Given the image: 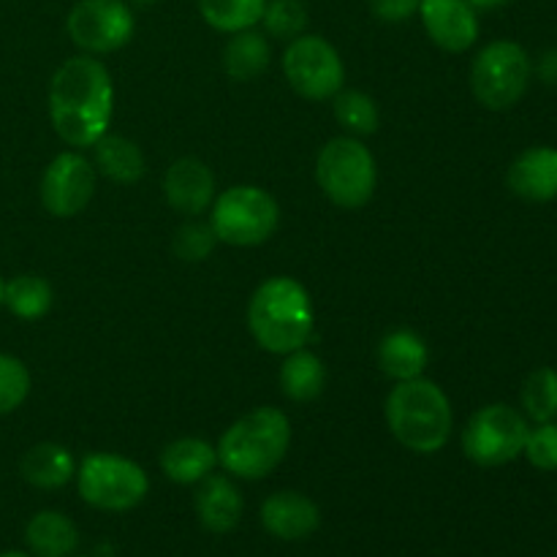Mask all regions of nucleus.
<instances>
[{
	"label": "nucleus",
	"instance_id": "7",
	"mask_svg": "<svg viewBox=\"0 0 557 557\" xmlns=\"http://www.w3.org/2000/svg\"><path fill=\"white\" fill-rule=\"evenodd\" d=\"M76 490L98 511H131L150 493V479L139 462L114 451H92L76 462Z\"/></svg>",
	"mask_w": 557,
	"mask_h": 557
},
{
	"label": "nucleus",
	"instance_id": "19",
	"mask_svg": "<svg viewBox=\"0 0 557 557\" xmlns=\"http://www.w3.org/2000/svg\"><path fill=\"white\" fill-rule=\"evenodd\" d=\"M158 462H161L163 476L172 479L174 484H199L215 471L218 451L210 441L188 435V438H177L163 446Z\"/></svg>",
	"mask_w": 557,
	"mask_h": 557
},
{
	"label": "nucleus",
	"instance_id": "24",
	"mask_svg": "<svg viewBox=\"0 0 557 557\" xmlns=\"http://www.w3.org/2000/svg\"><path fill=\"white\" fill-rule=\"evenodd\" d=\"M277 381H281V392L292 403H313L326 386V368L319 354L299 348L283 357Z\"/></svg>",
	"mask_w": 557,
	"mask_h": 557
},
{
	"label": "nucleus",
	"instance_id": "20",
	"mask_svg": "<svg viewBox=\"0 0 557 557\" xmlns=\"http://www.w3.org/2000/svg\"><path fill=\"white\" fill-rule=\"evenodd\" d=\"M92 166L117 185H134L145 177V152L134 139L120 134H103L92 145Z\"/></svg>",
	"mask_w": 557,
	"mask_h": 557
},
{
	"label": "nucleus",
	"instance_id": "25",
	"mask_svg": "<svg viewBox=\"0 0 557 557\" xmlns=\"http://www.w3.org/2000/svg\"><path fill=\"white\" fill-rule=\"evenodd\" d=\"M54 292L47 277L16 275L3 286V305L22 321H38L52 310Z\"/></svg>",
	"mask_w": 557,
	"mask_h": 557
},
{
	"label": "nucleus",
	"instance_id": "18",
	"mask_svg": "<svg viewBox=\"0 0 557 557\" xmlns=\"http://www.w3.org/2000/svg\"><path fill=\"white\" fill-rule=\"evenodd\" d=\"M375 359H379L381 373L397 384V381L422 379L430 364V348L419 332L400 326L381 337Z\"/></svg>",
	"mask_w": 557,
	"mask_h": 557
},
{
	"label": "nucleus",
	"instance_id": "36",
	"mask_svg": "<svg viewBox=\"0 0 557 557\" xmlns=\"http://www.w3.org/2000/svg\"><path fill=\"white\" fill-rule=\"evenodd\" d=\"M125 3H128L131 9H147V5H156L158 0H125Z\"/></svg>",
	"mask_w": 557,
	"mask_h": 557
},
{
	"label": "nucleus",
	"instance_id": "14",
	"mask_svg": "<svg viewBox=\"0 0 557 557\" xmlns=\"http://www.w3.org/2000/svg\"><path fill=\"white\" fill-rule=\"evenodd\" d=\"M163 199L174 212L185 218H199L210 212L218 196L215 174L201 158L185 156L177 158L163 174Z\"/></svg>",
	"mask_w": 557,
	"mask_h": 557
},
{
	"label": "nucleus",
	"instance_id": "33",
	"mask_svg": "<svg viewBox=\"0 0 557 557\" xmlns=\"http://www.w3.org/2000/svg\"><path fill=\"white\" fill-rule=\"evenodd\" d=\"M368 3L375 20L386 22V25H400V22H408L419 14L422 0H368Z\"/></svg>",
	"mask_w": 557,
	"mask_h": 557
},
{
	"label": "nucleus",
	"instance_id": "4",
	"mask_svg": "<svg viewBox=\"0 0 557 557\" xmlns=\"http://www.w3.org/2000/svg\"><path fill=\"white\" fill-rule=\"evenodd\" d=\"M292 422L281 408L261 406L223 430L218 441V466L234 479H267L288 455Z\"/></svg>",
	"mask_w": 557,
	"mask_h": 557
},
{
	"label": "nucleus",
	"instance_id": "26",
	"mask_svg": "<svg viewBox=\"0 0 557 557\" xmlns=\"http://www.w3.org/2000/svg\"><path fill=\"white\" fill-rule=\"evenodd\" d=\"M199 3V14L212 30L232 33L248 30L261 22L267 0H196Z\"/></svg>",
	"mask_w": 557,
	"mask_h": 557
},
{
	"label": "nucleus",
	"instance_id": "39",
	"mask_svg": "<svg viewBox=\"0 0 557 557\" xmlns=\"http://www.w3.org/2000/svg\"><path fill=\"white\" fill-rule=\"evenodd\" d=\"M555 557H557V555H555Z\"/></svg>",
	"mask_w": 557,
	"mask_h": 557
},
{
	"label": "nucleus",
	"instance_id": "30",
	"mask_svg": "<svg viewBox=\"0 0 557 557\" xmlns=\"http://www.w3.org/2000/svg\"><path fill=\"white\" fill-rule=\"evenodd\" d=\"M218 237L212 232L210 221H196L190 218L188 223L177 228L172 239V250L180 261H188V264H199V261H207L215 250Z\"/></svg>",
	"mask_w": 557,
	"mask_h": 557
},
{
	"label": "nucleus",
	"instance_id": "35",
	"mask_svg": "<svg viewBox=\"0 0 557 557\" xmlns=\"http://www.w3.org/2000/svg\"><path fill=\"white\" fill-rule=\"evenodd\" d=\"M468 3H471L476 11H493V9H500V5H506L509 0H468Z\"/></svg>",
	"mask_w": 557,
	"mask_h": 557
},
{
	"label": "nucleus",
	"instance_id": "2",
	"mask_svg": "<svg viewBox=\"0 0 557 557\" xmlns=\"http://www.w3.org/2000/svg\"><path fill=\"white\" fill-rule=\"evenodd\" d=\"M248 330L267 354L299 351L315 332V308L308 288L288 275L267 277L248 302Z\"/></svg>",
	"mask_w": 557,
	"mask_h": 557
},
{
	"label": "nucleus",
	"instance_id": "15",
	"mask_svg": "<svg viewBox=\"0 0 557 557\" xmlns=\"http://www.w3.org/2000/svg\"><path fill=\"white\" fill-rule=\"evenodd\" d=\"M261 525L281 542H302L319 531L321 511L308 495L297 490H281L261 504Z\"/></svg>",
	"mask_w": 557,
	"mask_h": 557
},
{
	"label": "nucleus",
	"instance_id": "3",
	"mask_svg": "<svg viewBox=\"0 0 557 557\" xmlns=\"http://www.w3.org/2000/svg\"><path fill=\"white\" fill-rule=\"evenodd\" d=\"M384 417L389 433L413 455H438L455 430V411L435 381H397L386 395Z\"/></svg>",
	"mask_w": 557,
	"mask_h": 557
},
{
	"label": "nucleus",
	"instance_id": "34",
	"mask_svg": "<svg viewBox=\"0 0 557 557\" xmlns=\"http://www.w3.org/2000/svg\"><path fill=\"white\" fill-rule=\"evenodd\" d=\"M539 74H542V79L547 82V85L557 87V49L544 52L542 63H539Z\"/></svg>",
	"mask_w": 557,
	"mask_h": 557
},
{
	"label": "nucleus",
	"instance_id": "37",
	"mask_svg": "<svg viewBox=\"0 0 557 557\" xmlns=\"http://www.w3.org/2000/svg\"><path fill=\"white\" fill-rule=\"evenodd\" d=\"M0 557H30V555H25V553H3Z\"/></svg>",
	"mask_w": 557,
	"mask_h": 557
},
{
	"label": "nucleus",
	"instance_id": "27",
	"mask_svg": "<svg viewBox=\"0 0 557 557\" xmlns=\"http://www.w3.org/2000/svg\"><path fill=\"white\" fill-rule=\"evenodd\" d=\"M332 112L335 120L348 131V136H373L381 125V109L373 96L362 90H346L343 87L332 98Z\"/></svg>",
	"mask_w": 557,
	"mask_h": 557
},
{
	"label": "nucleus",
	"instance_id": "21",
	"mask_svg": "<svg viewBox=\"0 0 557 557\" xmlns=\"http://www.w3.org/2000/svg\"><path fill=\"white\" fill-rule=\"evenodd\" d=\"M272 63V44L270 36L256 27L237 30L228 36L223 47V71L234 82H253L270 69Z\"/></svg>",
	"mask_w": 557,
	"mask_h": 557
},
{
	"label": "nucleus",
	"instance_id": "29",
	"mask_svg": "<svg viewBox=\"0 0 557 557\" xmlns=\"http://www.w3.org/2000/svg\"><path fill=\"white\" fill-rule=\"evenodd\" d=\"M308 5L302 0H267L264 14H261V25L270 38L277 41H294L308 30Z\"/></svg>",
	"mask_w": 557,
	"mask_h": 557
},
{
	"label": "nucleus",
	"instance_id": "10",
	"mask_svg": "<svg viewBox=\"0 0 557 557\" xmlns=\"http://www.w3.org/2000/svg\"><path fill=\"white\" fill-rule=\"evenodd\" d=\"M283 76L305 101H332L343 90L346 65L326 38L302 33L283 52Z\"/></svg>",
	"mask_w": 557,
	"mask_h": 557
},
{
	"label": "nucleus",
	"instance_id": "32",
	"mask_svg": "<svg viewBox=\"0 0 557 557\" xmlns=\"http://www.w3.org/2000/svg\"><path fill=\"white\" fill-rule=\"evenodd\" d=\"M522 455L536 471H557V422H542L528 430Z\"/></svg>",
	"mask_w": 557,
	"mask_h": 557
},
{
	"label": "nucleus",
	"instance_id": "23",
	"mask_svg": "<svg viewBox=\"0 0 557 557\" xmlns=\"http://www.w3.org/2000/svg\"><path fill=\"white\" fill-rule=\"evenodd\" d=\"M25 542L36 557H71L79 547V531L60 511H38L27 522Z\"/></svg>",
	"mask_w": 557,
	"mask_h": 557
},
{
	"label": "nucleus",
	"instance_id": "31",
	"mask_svg": "<svg viewBox=\"0 0 557 557\" xmlns=\"http://www.w3.org/2000/svg\"><path fill=\"white\" fill-rule=\"evenodd\" d=\"M30 395V373L11 354H0V417L16 411Z\"/></svg>",
	"mask_w": 557,
	"mask_h": 557
},
{
	"label": "nucleus",
	"instance_id": "12",
	"mask_svg": "<svg viewBox=\"0 0 557 557\" xmlns=\"http://www.w3.org/2000/svg\"><path fill=\"white\" fill-rule=\"evenodd\" d=\"M98 172L82 150H65L49 161L41 177V205L54 218H76L96 196Z\"/></svg>",
	"mask_w": 557,
	"mask_h": 557
},
{
	"label": "nucleus",
	"instance_id": "17",
	"mask_svg": "<svg viewBox=\"0 0 557 557\" xmlns=\"http://www.w3.org/2000/svg\"><path fill=\"white\" fill-rule=\"evenodd\" d=\"M196 517L210 533H228L243 520V493L226 473H210L194 495Z\"/></svg>",
	"mask_w": 557,
	"mask_h": 557
},
{
	"label": "nucleus",
	"instance_id": "22",
	"mask_svg": "<svg viewBox=\"0 0 557 557\" xmlns=\"http://www.w3.org/2000/svg\"><path fill=\"white\" fill-rule=\"evenodd\" d=\"M20 473L38 490H60L76 476V460L65 446L44 441L30 446L20 460Z\"/></svg>",
	"mask_w": 557,
	"mask_h": 557
},
{
	"label": "nucleus",
	"instance_id": "13",
	"mask_svg": "<svg viewBox=\"0 0 557 557\" xmlns=\"http://www.w3.org/2000/svg\"><path fill=\"white\" fill-rule=\"evenodd\" d=\"M419 20L438 49L462 54L479 41V14L468 0H422Z\"/></svg>",
	"mask_w": 557,
	"mask_h": 557
},
{
	"label": "nucleus",
	"instance_id": "1",
	"mask_svg": "<svg viewBox=\"0 0 557 557\" xmlns=\"http://www.w3.org/2000/svg\"><path fill=\"white\" fill-rule=\"evenodd\" d=\"M114 117V82L103 60L92 54L69 58L49 82V120L74 150L92 147Z\"/></svg>",
	"mask_w": 557,
	"mask_h": 557
},
{
	"label": "nucleus",
	"instance_id": "9",
	"mask_svg": "<svg viewBox=\"0 0 557 557\" xmlns=\"http://www.w3.org/2000/svg\"><path fill=\"white\" fill-rule=\"evenodd\" d=\"M525 413L506 403H490L468 419L462 430V451L479 468H500L515 462L525 449Z\"/></svg>",
	"mask_w": 557,
	"mask_h": 557
},
{
	"label": "nucleus",
	"instance_id": "38",
	"mask_svg": "<svg viewBox=\"0 0 557 557\" xmlns=\"http://www.w3.org/2000/svg\"><path fill=\"white\" fill-rule=\"evenodd\" d=\"M3 286L5 283H3V277H0V308H3Z\"/></svg>",
	"mask_w": 557,
	"mask_h": 557
},
{
	"label": "nucleus",
	"instance_id": "6",
	"mask_svg": "<svg viewBox=\"0 0 557 557\" xmlns=\"http://www.w3.org/2000/svg\"><path fill=\"white\" fill-rule=\"evenodd\" d=\"M281 205L259 185H232L221 190L210 207V226L218 243L234 248H256L277 232Z\"/></svg>",
	"mask_w": 557,
	"mask_h": 557
},
{
	"label": "nucleus",
	"instance_id": "11",
	"mask_svg": "<svg viewBox=\"0 0 557 557\" xmlns=\"http://www.w3.org/2000/svg\"><path fill=\"white\" fill-rule=\"evenodd\" d=\"M65 30L82 54H112L134 38L136 16L125 0H76Z\"/></svg>",
	"mask_w": 557,
	"mask_h": 557
},
{
	"label": "nucleus",
	"instance_id": "28",
	"mask_svg": "<svg viewBox=\"0 0 557 557\" xmlns=\"http://www.w3.org/2000/svg\"><path fill=\"white\" fill-rule=\"evenodd\" d=\"M520 406L525 419L542 424L557 422V370L539 368L525 379L520 389Z\"/></svg>",
	"mask_w": 557,
	"mask_h": 557
},
{
	"label": "nucleus",
	"instance_id": "16",
	"mask_svg": "<svg viewBox=\"0 0 557 557\" xmlns=\"http://www.w3.org/2000/svg\"><path fill=\"white\" fill-rule=\"evenodd\" d=\"M506 183L511 194L533 205L557 199V147H528L511 161Z\"/></svg>",
	"mask_w": 557,
	"mask_h": 557
},
{
	"label": "nucleus",
	"instance_id": "5",
	"mask_svg": "<svg viewBox=\"0 0 557 557\" xmlns=\"http://www.w3.org/2000/svg\"><path fill=\"white\" fill-rule=\"evenodd\" d=\"M315 183L341 210H359L379 188V163L357 136H335L315 158Z\"/></svg>",
	"mask_w": 557,
	"mask_h": 557
},
{
	"label": "nucleus",
	"instance_id": "8",
	"mask_svg": "<svg viewBox=\"0 0 557 557\" xmlns=\"http://www.w3.org/2000/svg\"><path fill=\"white\" fill-rule=\"evenodd\" d=\"M531 76L533 63L522 44L509 38L490 41L479 49L471 63L473 98L490 112H506L522 101Z\"/></svg>",
	"mask_w": 557,
	"mask_h": 557
}]
</instances>
